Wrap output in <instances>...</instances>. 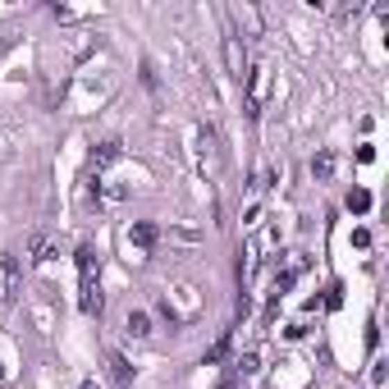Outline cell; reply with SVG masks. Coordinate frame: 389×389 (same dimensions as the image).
I'll return each instance as SVG.
<instances>
[{"label": "cell", "instance_id": "5bb4252c", "mask_svg": "<svg viewBox=\"0 0 389 389\" xmlns=\"http://www.w3.org/2000/svg\"><path fill=\"white\" fill-rule=\"evenodd\" d=\"M367 348H371V353H376V348H380V330H376V321L367 325Z\"/></svg>", "mask_w": 389, "mask_h": 389}, {"label": "cell", "instance_id": "30bf717a", "mask_svg": "<svg viewBox=\"0 0 389 389\" xmlns=\"http://www.w3.org/2000/svg\"><path fill=\"white\" fill-rule=\"evenodd\" d=\"M33 261H37V266H46V261H56V243H51V238H42V233L33 238Z\"/></svg>", "mask_w": 389, "mask_h": 389}, {"label": "cell", "instance_id": "e0dca14e", "mask_svg": "<svg viewBox=\"0 0 389 389\" xmlns=\"http://www.w3.org/2000/svg\"><path fill=\"white\" fill-rule=\"evenodd\" d=\"M0 380H5V371H0Z\"/></svg>", "mask_w": 389, "mask_h": 389}, {"label": "cell", "instance_id": "7a4b0ae2", "mask_svg": "<svg viewBox=\"0 0 389 389\" xmlns=\"http://www.w3.org/2000/svg\"><path fill=\"white\" fill-rule=\"evenodd\" d=\"M270 92V69H247V115H261V101Z\"/></svg>", "mask_w": 389, "mask_h": 389}, {"label": "cell", "instance_id": "277c9868", "mask_svg": "<svg viewBox=\"0 0 389 389\" xmlns=\"http://www.w3.org/2000/svg\"><path fill=\"white\" fill-rule=\"evenodd\" d=\"M119 156H124V142H119V138H110V142H101L97 151H92V160H88V179H92V174H101L106 165H115Z\"/></svg>", "mask_w": 389, "mask_h": 389}, {"label": "cell", "instance_id": "4fadbf2b", "mask_svg": "<svg viewBox=\"0 0 389 389\" xmlns=\"http://www.w3.org/2000/svg\"><path fill=\"white\" fill-rule=\"evenodd\" d=\"M224 353H229V334H220V344H215V348H211V353L201 357V367H215V362H220V357H224Z\"/></svg>", "mask_w": 389, "mask_h": 389}, {"label": "cell", "instance_id": "5b68a950", "mask_svg": "<svg viewBox=\"0 0 389 389\" xmlns=\"http://www.w3.org/2000/svg\"><path fill=\"white\" fill-rule=\"evenodd\" d=\"M156 238H160V229H156L151 220H138L133 229H129V243H138V247H156Z\"/></svg>", "mask_w": 389, "mask_h": 389}, {"label": "cell", "instance_id": "52a82bcc", "mask_svg": "<svg viewBox=\"0 0 389 389\" xmlns=\"http://www.w3.org/2000/svg\"><path fill=\"white\" fill-rule=\"evenodd\" d=\"M5 298H19V256L5 252Z\"/></svg>", "mask_w": 389, "mask_h": 389}, {"label": "cell", "instance_id": "3957f363", "mask_svg": "<svg viewBox=\"0 0 389 389\" xmlns=\"http://www.w3.org/2000/svg\"><path fill=\"white\" fill-rule=\"evenodd\" d=\"M224 65H229V74L238 78V83H247V56H243V42H238V33H224Z\"/></svg>", "mask_w": 389, "mask_h": 389}, {"label": "cell", "instance_id": "9c48e42d", "mask_svg": "<svg viewBox=\"0 0 389 389\" xmlns=\"http://www.w3.org/2000/svg\"><path fill=\"white\" fill-rule=\"evenodd\" d=\"M124 330L133 334V339H147V334H151V321H147V311H129V321H124Z\"/></svg>", "mask_w": 389, "mask_h": 389}, {"label": "cell", "instance_id": "8992f818", "mask_svg": "<svg viewBox=\"0 0 389 389\" xmlns=\"http://www.w3.org/2000/svg\"><path fill=\"white\" fill-rule=\"evenodd\" d=\"M110 376H115V385H119V389L133 385V367H129V357H124V353H110Z\"/></svg>", "mask_w": 389, "mask_h": 389}, {"label": "cell", "instance_id": "9a60e30c", "mask_svg": "<svg viewBox=\"0 0 389 389\" xmlns=\"http://www.w3.org/2000/svg\"><path fill=\"white\" fill-rule=\"evenodd\" d=\"M78 389H101V385H92V380H83V385H78Z\"/></svg>", "mask_w": 389, "mask_h": 389}, {"label": "cell", "instance_id": "6da1fadb", "mask_svg": "<svg viewBox=\"0 0 389 389\" xmlns=\"http://www.w3.org/2000/svg\"><path fill=\"white\" fill-rule=\"evenodd\" d=\"M78 275H83V311L101 316V307H106V298H101V266H97V252L88 243L78 247Z\"/></svg>", "mask_w": 389, "mask_h": 389}, {"label": "cell", "instance_id": "2e32d148", "mask_svg": "<svg viewBox=\"0 0 389 389\" xmlns=\"http://www.w3.org/2000/svg\"><path fill=\"white\" fill-rule=\"evenodd\" d=\"M220 389H238V380H229V385H220Z\"/></svg>", "mask_w": 389, "mask_h": 389}, {"label": "cell", "instance_id": "8fae6325", "mask_svg": "<svg viewBox=\"0 0 389 389\" xmlns=\"http://www.w3.org/2000/svg\"><path fill=\"white\" fill-rule=\"evenodd\" d=\"M256 371H261V357H256V353H243V357H238V362H233V380H243V376H256Z\"/></svg>", "mask_w": 389, "mask_h": 389}, {"label": "cell", "instance_id": "7c38bea8", "mask_svg": "<svg viewBox=\"0 0 389 389\" xmlns=\"http://www.w3.org/2000/svg\"><path fill=\"white\" fill-rule=\"evenodd\" d=\"M348 211H353V215H367V211H371V192H367V188H353V192H348Z\"/></svg>", "mask_w": 389, "mask_h": 389}, {"label": "cell", "instance_id": "ba28073f", "mask_svg": "<svg viewBox=\"0 0 389 389\" xmlns=\"http://www.w3.org/2000/svg\"><path fill=\"white\" fill-rule=\"evenodd\" d=\"M330 174H334V151H316V156H311V179H321V183H325Z\"/></svg>", "mask_w": 389, "mask_h": 389}]
</instances>
